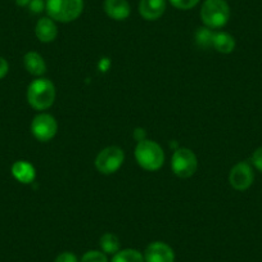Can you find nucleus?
Returning <instances> with one entry per match:
<instances>
[{
    "instance_id": "obj_1",
    "label": "nucleus",
    "mask_w": 262,
    "mask_h": 262,
    "mask_svg": "<svg viewBox=\"0 0 262 262\" xmlns=\"http://www.w3.org/2000/svg\"><path fill=\"white\" fill-rule=\"evenodd\" d=\"M27 102L34 110L45 111L55 100V86L49 79L37 77L27 88Z\"/></svg>"
},
{
    "instance_id": "obj_2",
    "label": "nucleus",
    "mask_w": 262,
    "mask_h": 262,
    "mask_svg": "<svg viewBox=\"0 0 262 262\" xmlns=\"http://www.w3.org/2000/svg\"><path fill=\"white\" fill-rule=\"evenodd\" d=\"M48 17L55 22L76 21L84 11V0H47Z\"/></svg>"
},
{
    "instance_id": "obj_3",
    "label": "nucleus",
    "mask_w": 262,
    "mask_h": 262,
    "mask_svg": "<svg viewBox=\"0 0 262 262\" xmlns=\"http://www.w3.org/2000/svg\"><path fill=\"white\" fill-rule=\"evenodd\" d=\"M200 14L206 27L219 30L230 19V7L225 0H205Z\"/></svg>"
},
{
    "instance_id": "obj_4",
    "label": "nucleus",
    "mask_w": 262,
    "mask_h": 262,
    "mask_svg": "<svg viewBox=\"0 0 262 262\" xmlns=\"http://www.w3.org/2000/svg\"><path fill=\"white\" fill-rule=\"evenodd\" d=\"M135 160L138 165L147 171H157L165 163L162 147L153 140H143L135 148Z\"/></svg>"
},
{
    "instance_id": "obj_5",
    "label": "nucleus",
    "mask_w": 262,
    "mask_h": 262,
    "mask_svg": "<svg viewBox=\"0 0 262 262\" xmlns=\"http://www.w3.org/2000/svg\"><path fill=\"white\" fill-rule=\"evenodd\" d=\"M171 168H172V172L179 178H191L198 168V160H196L195 153L189 148H178L171 158Z\"/></svg>"
},
{
    "instance_id": "obj_6",
    "label": "nucleus",
    "mask_w": 262,
    "mask_h": 262,
    "mask_svg": "<svg viewBox=\"0 0 262 262\" xmlns=\"http://www.w3.org/2000/svg\"><path fill=\"white\" fill-rule=\"evenodd\" d=\"M125 161V153L120 147L111 145L104 148L98 153L95 158V167L103 175H112L117 172L123 165Z\"/></svg>"
},
{
    "instance_id": "obj_7",
    "label": "nucleus",
    "mask_w": 262,
    "mask_h": 262,
    "mask_svg": "<svg viewBox=\"0 0 262 262\" xmlns=\"http://www.w3.org/2000/svg\"><path fill=\"white\" fill-rule=\"evenodd\" d=\"M58 123L49 113H39L31 122V133L36 140L41 143L50 142L57 135Z\"/></svg>"
},
{
    "instance_id": "obj_8",
    "label": "nucleus",
    "mask_w": 262,
    "mask_h": 262,
    "mask_svg": "<svg viewBox=\"0 0 262 262\" xmlns=\"http://www.w3.org/2000/svg\"><path fill=\"white\" fill-rule=\"evenodd\" d=\"M254 173L248 162H238L230 170L229 183L235 190H247L253 184Z\"/></svg>"
},
{
    "instance_id": "obj_9",
    "label": "nucleus",
    "mask_w": 262,
    "mask_h": 262,
    "mask_svg": "<svg viewBox=\"0 0 262 262\" xmlns=\"http://www.w3.org/2000/svg\"><path fill=\"white\" fill-rule=\"evenodd\" d=\"M145 262H175V252L165 242H152L145 248Z\"/></svg>"
},
{
    "instance_id": "obj_10",
    "label": "nucleus",
    "mask_w": 262,
    "mask_h": 262,
    "mask_svg": "<svg viewBox=\"0 0 262 262\" xmlns=\"http://www.w3.org/2000/svg\"><path fill=\"white\" fill-rule=\"evenodd\" d=\"M166 6V0H140L139 13L147 21H156L163 16Z\"/></svg>"
},
{
    "instance_id": "obj_11",
    "label": "nucleus",
    "mask_w": 262,
    "mask_h": 262,
    "mask_svg": "<svg viewBox=\"0 0 262 262\" xmlns=\"http://www.w3.org/2000/svg\"><path fill=\"white\" fill-rule=\"evenodd\" d=\"M103 8L105 14L115 21H125L131 13L127 0H104Z\"/></svg>"
},
{
    "instance_id": "obj_12",
    "label": "nucleus",
    "mask_w": 262,
    "mask_h": 262,
    "mask_svg": "<svg viewBox=\"0 0 262 262\" xmlns=\"http://www.w3.org/2000/svg\"><path fill=\"white\" fill-rule=\"evenodd\" d=\"M35 35L37 40L41 42H52L58 36V27L55 21H53L49 17H42L37 21L35 26Z\"/></svg>"
},
{
    "instance_id": "obj_13",
    "label": "nucleus",
    "mask_w": 262,
    "mask_h": 262,
    "mask_svg": "<svg viewBox=\"0 0 262 262\" xmlns=\"http://www.w3.org/2000/svg\"><path fill=\"white\" fill-rule=\"evenodd\" d=\"M12 175L18 183L31 184L36 178V170L29 161H16L12 166Z\"/></svg>"
},
{
    "instance_id": "obj_14",
    "label": "nucleus",
    "mask_w": 262,
    "mask_h": 262,
    "mask_svg": "<svg viewBox=\"0 0 262 262\" xmlns=\"http://www.w3.org/2000/svg\"><path fill=\"white\" fill-rule=\"evenodd\" d=\"M24 64L26 71L32 76L41 77L47 72V63H45L42 55L37 52L26 53L24 57Z\"/></svg>"
},
{
    "instance_id": "obj_15",
    "label": "nucleus",
    "mask_w": 262,
    "mask_h": 262,
    "mask_svg": "<svg viewBox=\"0 0 262 262\" xmlns=\"http://www.w3.org/2000/svg\"><path fill=\"white\" fill-rule=\"evenodd\" d=\"M212 47L216 52L221 54H230L235 49V40L228 32L217 31L213 34Z\"/></svg>"
},
{
    "instance_id": "obj_16",
    "label": "nucleus",
    "mask_w": 262,
    "mask_h": 262,
    "mask_svg": "<svg viewBox=\"0 0 262 262\" xmlns=\"http://www.w3.org/2000/svg\"><path fill=\"white\" fill-rule=\"evenodd\" d=\"M111 262H145L144 254L140 253L138 249L126 248L120 249L116 254H113Z\"/></svg>"
},
{
    "instance_id": "obj_17",
    "label": "nucleus",
    "mask_w": 262,
    "mask_h": 262,
    "mask_svg": "<svg viewBox=\"0 0 262 262\" xmlns=\"http://www.w3.org/2000/svg\"><path fill=\"white\" fill-rule=\"evenodd\" d=\"M99 246L105 254H116L121 249V243L117 236L112 233H105L100 236Z\"/></svg>"
},
{
    "instance_id": "obj_18",
    "label": "nucleus",
    "mask_w": 262,
    "mask_h": 262,
    "mask_svg": "<svg viewBox=\"0 0 262 262\" xmlns=\"http://www.w3.org/2000/svg\"><path fill=\"white\" fill-rule=\"evenodd\" d=\"M215 31L208 27H201L195 32V42L201 48H210L212 47V39Z\"/></svg>"
},
{
    "instance_id": "obj_19",
    "label": "nucleus",
    "mask_w": 262,
    "mask_h": 262,
    "mask_svg": "<svg viewBox=\"0 0 262 262\" xmlns=\"http://www.w3.org/2000/svg\"><path fill=\"white\" fill-rule=\"evenodd\" d=\"M80 262H108V257L102 251H88L82 254Z\"/></svg>"
},
{
    "instance_id": "obj_20",
    "label": "nucleus",
    "mask_w": 262,
    "mask_h": 262,
    "mask_svg": "<svg viewBox=\"0 0 262 262\" xmlns=\"http://www.w3.org/2000/svg\"><path fill=\"white\" fill-rule=\"evenodd\" d=\"M176 9L180 11H189V9L194 8L196 4L200 3L201 0H168Z\"/></svg>"
},
{
    "instance_id": "obj_21",
    "label": "nucleus",
    "mask_w": 262,
    "mask_h": 262,
    "mask_svg": "<svg viewBox=\"0 0 262 262\" xmlns=\"http://www.w3.org/2000/svg\"><path fill=\"white\" fill-rule=\"evenodd\" d=\"M45 7H47V2H44V0H31L29 4V9L35 14L45 11Z\"/></svg>"
},
{
    "instance_id": "obj_22",
    "label": "nucleus",
    "mask_w": 262,
    "mask_h": 262,
    "mask_svg": "<svg viewBox=\"0 0 262 262\" xmlns=\"http://www.w3.org/2000/svg\"><path fill=\"white\" fill-rule=\"evenodd\" d=\"M54 262H80L79 258L75 253L72 252H62L57 256Z\"/></svg>"
},
{
    "instance_id": "obj_23",
    "label": "nucleus",
    "mask_w": 262,
    "mask_h": 262,
    "mask_svg": "<svg viewBox=\"0 0 262 262\" xmlns=\"http://www.w3.org/2000/svg\"><path fill=\"white\" fill-rule=\"evenodd\" d=\"M252 163H253V166L259 172H262V147L257 148L253 152V155H252Z\"/></svg>"
},
{
    "instance_id": "obj_24",
    "label": "nucleus",
    "mask_w": 262,
    "mask_h": 262,
    "mask_svg": "<svg viewBox=\"0 0 262 262\" xmlns=\"http://www.w3.org/2000/svg\"><path fill=\"white\" fill-rule=\"evenodd\" d=\"M9 71V64L6 58L0 57V80L4 79Z\"/></svg>"
},
{
    "instance_id": "obj_25",
    "label": "nucleus",
    "mask_w": 262,
    "mask_h": 262,
    "mask_svg": "<svg viewBox=\"0 0 262 262\" xmlns=\"http://www.w3.org/2000/svg\"><path fill=\"white\" fill-rule=\"evenodd\" d=\"M134 138L137 139L138 143L143 142V140H145V131L143 128H137L134 131Z\"/></svg>"
},
{
    "instance_id": "obj_26",
    "label": "nucleus",
    "mask_w": 262,
    "mask_h": 262,
    "mask_svg": "<svg viewBox=\"0 0 262 262\" xmlns=\"http://www.w3.org/2000/svg\"><path fill=\"white\" fill-rule=\"evenodd\" d=\"M31 0H16V4L18 7H29Z\"/></svg>"
}]
</instances>
